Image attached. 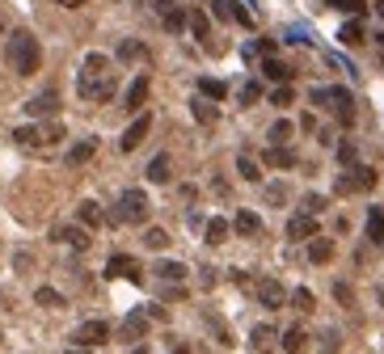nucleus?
Masks as SVG:
<instances>
[{
  "label": "nucleus",
  "mask_w": 384,
  "mask_h": 354,
  "mask_svg": "<svg viewBox=\"0 0 384 354\" xmlns=\"http://www.w3.org/2000/svg\"><path fill=\"white\" fill-rule=\"evenodd\" d=\"M55 4H64V9H81L85 0H55Z\"/></svg>",
  "instance_id": "nucleus-49"
},
{
  "label": "nucleus",
  "mask_w": 384,
  "mask_h": 354,
  "mask_svg": "<svg viewBox=\"0 0 384 354\" xmlns=\"http://www.w3.org/2000/svg\"><path fill=\"white\" fill-rule=\"evenodd\" d=\"M148 211H152V203H148L144 190H123V194H118V211H114V220L118 223H144Z\"/></svg>",
  "instance_id": "nucleus-3"
},
{
  "label": "nucleus",
  "mask_w": 384,
  "mask_h": 354,
  "mask_svg": "<svg viewBox=\"0 0 384 354\" xmlns=\"http://www.w3.org/2000/svg\"><path fill=\"white\" fill-rule=\"evenodd\" d=\"M34 300H39L43 308H64V295H59L55 287H39V291H34Z\"/></svg>",
  "instance_id": "nucleus-39"
},
{
  "label": "nucleus",
  "mask_w": 384,
  "mask_h": 354,
  "mask_svg": "<svg viewBox=\"0 0 384 354\" xmlns=\"http://www.w3.org/2000/svg\"><path fill=\"white\" fill-rule=\"evenodd\" d=\"M68 354H89V350H81V346H76V350H68Z\"/></svg>",
  "instance_id": "nucleus-52"
},
{
  "label": "nucleus",
  "mask_w": 384,
  "mask_h": 354,
  "mask_svg": "<svg viewBox=\"0 0 384 354\" xmlns=\"http://www.w3.org/2000/svg\"><path fill=\"white\" fill-rule=\"evenodd\" d=\"M380 300H384V291H380Z\"/></svg>",
  "instance_id": "nucleus-55"
},
{
  "label": "nucleus",
  "mask_w": 384,
  "mask_h": 354,
  "mask_svg": "<svg viewBox=\"0 0 384 354\" xmlns=\"http://www.w3.org/2000/svg\"><path fill=\"white\" fill-rule=\"evenodd\" d=\"M266 203H288V186H271L266 190Z\"/></svg>",
  "instance_id": "nucleus-47"
},
{
  "label": "nucleus",
  "mask_w": 384,
  "mask_h": 354,
  "mask_svg": "<svg viewBox=\"0 0 384 354\" xmlns=\"http://www.w3.org/2000/svg\"><path fill=\"white\" fill-rule=\"evenodd\" d=\"M325 207H330V203H325V194H304V207H300V211H304V216H313V220H317V216H321V211H325Z\"/></svg>",
  "instance_id": "nucleus-40"
},
{
  "label": "nucleus",
  "mask_w": 384,
  "mask_h": 354,
  "mask_svg": "<svg viewBox=\"0 0 384 354\" xmlns=\"http://www.w3.org/2000/svg\"><path fill=\"white\" fill-rule=\"evenodd\" d=\"M55 110H59V93H55V88H47V93H39V97L26 101V114H34V118H47Z\"/></svg>",
  "instance_id": "nucleus-12"
},
{
  "label": "nucleus",
  "mask_w": 384,
  "mask_h": 354,
  "mask_svg": "<svg viewBox=\"0 0 384 354\" xmlns=\"http://www.w3.org/2000/svg\"><path fill=\"white\" fill-rule=\"evenodd\" d=\"M173 354H191V350H186V346H178V350H173Z\"/></svg>",
  "instance_id": "nucleus-51"
},
{
  "label": "nucleus",
  "mask_w": 384,
  "mask_h": 354,
  "mask_svg": "<svg viewBox=\"0 0 384 354\" xmlns=\"http://www.w3.org/2000/svg\"><path fill=\"white\" fill-rule=\"evenodd\" d=\"M237 173L245 177V181H262V165H258L249 152H241V156H237Z\"/></svg>",
  "instance_id": "nucleus-34"
},
{
  "label": "nucleus",
  "mask_w": 384,
  "mask_h": 354,
  "mask_svg": "<svg viewBox=\"0 0 384 354\" xmlns=\"http://www.w3.org/2000/svg\"><path fill=\"white\" fill-rule=\"evenodd\" d=\"M191 114L198 118V123H203V127H211V123L220 118V110H216V106H211L207 97H194V101H191Z\"/></svg>",
  "instance_id": "nucleus-25"
},
{
  "label": "nucleus",
  "mask_w": 384,
  "mask_h": 354,
  "mask_svg": "<svg viewBox=\"0 0 384 354\" xmlns=\"http://www.w3.org/2000/svg\"><path fill=\"white\" fill-rule=\"evenodd\" d=\"M368 241H372V245H384V211L380 207L368 211Z\"/></svg>",
  "instance_id": "nucleus-30"
},
{
  "label": "nucleus",
  "mask_w": 384,
  "mask_h": 354,
  "mask_svg": "<svg viewBox=\"0 0 384 354\" xmlns=\"http://www.w3.org/2000/svg\"><path fill=\"white\" fill-rule=\"evenodd\" d=\"M106 274H110V278H131V283L144 278V270H140V262H136L131 253H114V258L106 262Z\"/></svg>",
  "instance_id": "nucleus-9"
},
{
  "label": "nucleus",
  "mask_w": 384,
  "mask_h": 354,
  "mask_svg": "<svg viewBox=\"0 0 384 354\" xmlns=\"http://www.w3.org/2000/svg\"><path fill=\"white\" fill-rule=\"evenodd\" d=\"M161 283H169V287H178L182 278H186V266L182 262H156V270H152Z\"/></svg>",
  "instance_id": "nucleus-20"
},
{
  "label": "nucleus",
  "mask_w": 384,
  "mask_h": 354,
  "mask_svg": "<svg viewBox=\"0 0 384 354\" xmlns=\"http://www.w3.org/2000/svg\"><path fill=\"white\" fill-rule=\"evenodd\" d=\"M288 236L291 241H313V236H317V220L304 216V211H295V216L288 220Z\"/></svg>",
  "instance_id": "nucleus-13"
},
{
  "label": "nucleus",
  "mask_w": 384,
  "mask_h": 354,
  "mask_svg": "<svg viewBox=\"0 0 384 354\" xmlns=\"http://www.w3.org/2000/svg\"><path fill=\"white\" fill-rule=\"evenodd\" d=\"M0 342H4V333H0Z\"/></svg>",
  "instance_id": "nucleus-54"
},
{
  "label": "nucleus",
  "mask_w": 384,
  "mask_h": 354,
  "mask_svg": "<svg viewBox=\"0 0 384 354\" xmlns=\"http://www.w3.org/2000/svg\"><path fill=\"white\" fill-rule=\"evenodd\" d=\"M262 76H266V81L288 85V81H291V68H288V64H279V59H266V64H262Z\"/></svg>",
  "instance_id": "nucleus-32"
},
{
  "label": "nucleus",
  "mask_w": 384,
  "mask_h": 354,
  "mask_svg": "<svg viewBox=\"0 0 384 354\" xmlns=\"http://www.w3.org/2000/svg\"><path fill=\"white\" fill-rule=\"evenodd\" d=\"M228 232H233V223H228V220H220V216H216V220H207V228H203L207 245H224V241H228Z\"/></svg>",
  "instance_id": "nucleus-24"
},
{
  "label": "nucleus",
  "mask_w": 384,
  "mask_h": 354,
  "mask_svg": "<svg viewBox=\"0 0 384 354\" xmlns=\"http://www.w3.org/2000/svg\"><path fill=\"white\" fill-rule=\"evenodd\" d=\"M131 354H152V350H148V346H136V350H131Z\"/></svg>",
  "instance_id": "nucleus-50"
},
{
  "label": "nucleus",
  "mask_w": 384,
  "mask_h": 354,
  "mask_svg": "<svg viewBox=\"0 0 384 354\" xmlns=\"http://www.w3.org/2000/svg\"><path fill=\"white\" fill-rule=\"evenodd\" d=\"M51 236H55L59 245H68V249H81V253H85V249L94 245V241H89V232H85L81 223H59V228H55Z\"/></svg>",
  "instance_id": "nucleus-10"
},
{
  "label": "nucleus",
  "mask_w": 384,
  "mask_h": 354,
  "mask_svg": "<svg viewBox=\"0 0 384 354\" xmlns=\"http://www.w3.org/2000/svg\"><path fill=\"white\" fill-rule=\"evenodd\" d=\"M304 346H308V333H304V325H291L288 333H283V350H288V354H304Z\"/></svg>",
  "instance_id": "nucleus-26"
},
{
  "label": "nucleus",
  "mask_w": 384,
  "mask_h": 354,
  "mask_svg": "<svg viewBox=\"0 0 384 354\" xmlns=\"http://www.w3.org/2000/svg\"><path fill=\"white\" fill-rule=\"evenodd\" d=\"M330 258H334V241H325V236H313V241H308V262L325 266Z\"/></svg>",
  "instance_id": "nucleus-21"
},
{
  "label": "nucleus",
  "mask_w": 384,
  "mask_h": 354,
  "mask_svg": "<svg viewBox=\"0 0 384 354\" xmlns=\"http://www.w3.org/2000/svg\"><path fill=\"white\" fill-rule=\"evenodd\" d=\"M380 173L372 165H355L346 173H338V194H363V190H376Z\"/></svg>",
  "instance_id": "nucleus-4"
},
{
  "label": "nucleus",
  "mask_w": 384,
  "mask_h": 354,
  "mask_svg": "<svg viewBox=\"0 0 384 354\" xmlns=\"http://www.w3.org/2000/svg\"><path fill=\"white\" fill-rule=\"evenodd\" d=\"M291 101H295V88L291 85H279L275 93H271V106H291Z\"/></svg>",
  "instance_id": "nucleus-46"
},
{
  "label": "nucleus",
  "mask_w": 384,
  "mask_h": 354,
  "mask_svg": "<svg viewBox=\"0 0 384 354\" xmlns=\"http://www.w3.org/2000/svg\"><path fill=\"white\" fill-rule=\"evenodd\" d=\"M118 59H127V64H136V59H148V46L136 43V39H123V43H118Z\"/></svg>",
  "instance_id": "nucleus-33"
},
{
  "label": "nucleus",
  "mask_w": 384,
  "mask_h": 354,
  "mask_svg": "<svg viewBox=\"0 0 384 354\" xmlns=\"http://www.w3.org/2000/svg\"><path fill=\"white\" fill-rule=\"evenodd\" d=\"M72 342H76L81 350H94L101 342H110V325H106V320H85V325L72 333Z\"/></svg>",
  "instance_id": "nucleus-7"
},
{
  "label": "nucleus",
  "mask_w": 384,
  "mask_h": 354,
  "mask_svg": "<svg viewBox=\"0 0 384 354\" xmlns=\"http://www.w3.org/2000/svg\"><path fill=\"white\" fill-rule=\"evenodd\" d=\"M334 295H338V300H342V304H350V300H355V295H350V287H346V283H338V287H334Z\"/></svg>",
  "instance_id": "nucleus-48"
},
{
  "label": "nucleus",
  "mask_w": 384,
  "mask_h": 354,
  "mask_svg": "<svg viewBox=\"0 0 384 354\" xmlns=\"http://www.w3.org/2000/svg\"><path fill=\"white\" fill-rule=\"evenodd\" d=\"M76 93L85 101H110L114 97V64H110V55H101V51L85 55L81 76H76Z\"/></svg>",
  "instance_id": "nucleus-1"
},
{
  "label": "nucleus",
  "mask_w": 384,
  "mask_h": 354,
  "mask_svg": "<svg viewBox=\"0 0 384 354\" xmlns=\"http://www.w3.org/2000/svg\"><path fill=\"white\" fill-rule=\"evenodd\" d=\"M94 152H97V139H81V143H72V148H68V165L76 169V165L94 161Z\"/></svg>",
  "instance_id": "nucleus-22"
},
{
  "label": "nucleus",
  "mask_w": 384,
  "mask_h": 354,
  "mask_svg": "<svg viewBox=\"0 0 384 354\" xmlns=\"http://www.w3.org/2000/svg\"><path fill=\"white\" fill-rule=\"evenodd\" d=\"M216 4V17H224V21H241V26H249L253 17H249V9L237 4V0H211Z\"/></svg>",
  "instance_id": "nucleus-15"
},
{
  "label": "nucleus",
  "mask_w": 384,
  "mask_h": 354,
  "mask_svg": "<svg viewBox=\"0 0 384 354\" xmlns=\"http://www.w3.org/2000/svg\"><path fill=\"white\" fill-rule=\"evenodd\" d=\"M123 342H144V333H148V312H131L127 320H123Z\"/></svg>",
  "instance_id": "nucleus-16"
},
{
  "label": "nucleus",
  "mask_w": 384,
  "mask_h": 354,
  "mask_svg": "<svg viewBox=\"0 0 384 354\" xmlns=\"http://www.w3.org/2000/svg\"><path fill=\"white\" fill-rule=\"evenodd\" d=\"M291 135H295V127H291L288 118H279V123H275V127L266 131V139H271V148H288Z\"/></svg>",
  "instance_id": "nucleus-27"
},
{
  "label": "nucleus",
  "mask_w": 384,
  "mask_h": 354,
  "mask_svg": "<svg viewBox=\"0 0 384 354\" xmlns=\"http://www.w3.org/2000/svg\"><path fill=\"white\" fill-rule=\"evenodd\" d=\"M233 228H237L241 236H262V220H258L253 211H237V220H233Z\"/></svg>",
  "instance_id": "nucleus-28"
},
{
  "label": "nucleus",
  "mask_w": 384,
  "mask_h": 354,
  "mask_svg": "<svg viewBox=\"0 0 384 354\" xmlns=\"http://www.w3.org/2000/svg\"><path fill=\"white\" fill-rule=\"evenodd\" d=\"M4 64H9L17 76H34V72L43 68V46H39V39H34L30 30H13V34L4 39Z\"/></svg>",
  "instance_id": "nucleus-2"
},
{
  "label": "nucleus",
  "mask_w": 384,
  "mask_h": 354,
  "mask_svg": "<svg viewBox=\"0 0 384 354\" xmlns=\"http://www.w3.org/2000/svg\"><path fill=\"white\" fill-rule=\"evenodd\" d=\"M321 354H342V333H338V329H325V333H321Z\"/></svg>",
  "instance_id": "nucleus-42"
},
{
  "label": "nucleus",
  "mask_w": 384,
  "mask_h": 354,
  "mask_svg": "<svg viewBox=\"0 0 384 354\" xmlns=\"http://www.w3.org/2000/svg\"><path fill=\"white\" fill-rule=\"evenodd\" d=\"M13 139H17L21 148H51V143L64 139V127H59V123H47V127H17Z\"/></svg>",
  "instance_id": "nucleus-5"
},
{
  "label": "nucleus",
  "mask_w": 384,
  "mask_h": 354,
  "mask_svg": "<svg viewBox=\"0 0 384 354\" xmlns=\"http://www.w3.org/2000/svg\"><path fill=\"white\" fill-rule=\"evenodd\" d=\"M330 4H334L338 13H350V17H355V21H359V13H363V9H368V0H330Z\"/></svg>",
  "instance_id": "nucleus-44"
},
{
  "label": "nucleus",
  "mask_w": 384,
  "mask_h": 354,
  "mask_svg": "<svg viewBox=\"0 0 384 354\" xmlns=\"http://www.w3.org/2000/svg\"><path fill=\"white\" fill-rule=\"evenodd\" d=\"M224 93H228L224 81H211V76H203V81H198V97H207V101H220Z\"/></svg>",
  "instance_id": "nucleus-35"
},
{
  "label": "nucleus",
  "mask_w": 384,
  "mask_h": 354,
  "mask_svg": "<svg viewBox=\"0 0 384 354\" xmlns=\"http://www.w3.org/2000/svg\"><path fill=\"white\" fill-rule=\"evenodd\" d=\"M258 97H262V85H258V81H245V85H241V106H253Z\"/></svg>",
  "instance_id": "nucleus-45"
},
{
  "label": "nucleus",
  "mask_w": 384,
  "mask_h": 354,
  "mask_svg": "<svg viewBox=\"0 0 384 354\" xmlns=\"http://www.w3.org/2000/svg\"><path fill=\"white\" fill-rule=\"evenodd\" d=\"M148 181H156V186H165V181H169V173H173V165H169V156H165V152H161V156H152V161H148Z\"/></svg>",
  "instance_id": "nucleus-19"
},
{
  "label": "nucleus",
  "mask_w": 384,
  "mask_h": 354,
  "mask_svg": "<svg viewBox=\"0 0 384 354\" xmlns=\"http://www.w3.org/2000/svg\"><path fill=\"white\" fill-rule=\"evenodd\" d=\"M338 43H346V46H359V43H363V26H359V21L350 17V21H346V26L338 30Z\"/></svg>",
  "instance_id": "nucleus-36"
},
{
  "label": "nucleus",
  "mask_w": 384,
  "mask_h": 354,
  "mask_svg": "<svg viewBox=\"0 0 384 354\" xmlns=\"http://www.w3.org/2000/svg\"><path fill=\"white\" fill-rule=\"evenodd\" d=\"M266 165H271V169H295L300 156H295L291 148H266Z\"/></svg>",
  "instance_id": "nucleus-18"
},
{
  "label": "nucleus",
  "mask_w": 384,
  "mask_h": 354,
  "mask_svg": "<svg viewBox=\"0 0 384 354\" xmlns=\"http://www.w3.org/2000/svg\"><path fill=\"white\" fill-rule=\"evenodd\" d=\"M338 165H346V169H355V165H359V148H355L350 139L338 148Z\"/></svg>",
  "instance_id": "nucleus-43"
},
{
  "label": "nucleus",
  "mask_w": 384,
  "mask_h": 354,
  "mask_svg": "<svg viewBox=\"0 0 384 354\" xmlns=\"http://www.w3.org/2000/svg\"><path fill=\"white\" fill-rule=\"evenodd\" d=\"M148 131H152V114H136V123L123 131V139H118V152H136L140 143L148 139Z\"/></svg>",
  "instance_id": "nucleus-8"
},
{
  "label": "nucleus",
  "mask_w": 384,
  "mask_h": 354,
  "mask_svg": "<svg viewBox=\"0 0 384 354\" xmlns=\"http://www.w3.org/2000/svg\"><path fill=\"white\" fill-rule=\"evenodd\" d=\"M0 39H9V34H4V21H0Z\"/></svg>",
  "instance_id": "nucleus-53"
},
{
  "label": "nucleus",
  "mask_w": 384,
  "mask_h": 354,
  "mask_svg": "<svg viewBox=\"0 0 384 354\" xmlns=\"http://www.w3.org/2000/svg\"><path fill=\"white\" fill-rule=\"evenodd\" d=\"M186 30H191L194 39H211V17H207L203 9H191V21H186Z\"/></svg>",
  "instance_id": "nucleus-29"
},
{
  "label": "nucleus",
  "mask_w": 384,
  "mask_h": 354,
  "mask_svg": "<svg viewBox=\"0 0 384 354\" xmlns=\"http://www.w3.org/2000/svg\"><path fill=\"white\" fill-rule=\"evenodd\" d=\"M338 123H342V127H350V123H355V97H350V88H346V93H342V101H338Z\"/></svg>",
  "instance_id": "nucleus-37"
},
{
  "label": "nucleus",
  "mask_w": 384,
  "mask_h": 354,
  "mask_svg": "<svg viewBox=\"0 0 384 354\" xmlns=\"http://www.w3.org/2000/svg\"><path fill=\"white\" fill-rule=\"evenodd\" d=\"M249 346L258 354H271L275 346H279V333L271 329V325H253V333H249Z\"/></svg>",
  "instance_id": "nucleus-14"
},
{
  "label": "nucleus",
  "mask_w": 384,
  "mask_h": 354,
  "mask_svg": "<svg viewBox=\"0 0 384 354\" xmlns=\"http://www.w3.org/2000/svg\"><path fill=\"white\" fill-rule=\"evenodd\" d=\"M253 291H258L262 308H283V300H288V291H283V283H279V278H258V283H253Z\"/></svg>",
  "instance_id": "nucleus-11"
},
{
  "label": "nucleus",
  "mask_w": 384,
  "mask_h": 354,
  "mask_svg": "<svg viewBox=\"0 0 384 354\" xmlns=\"http://www.w3.org/2000/svg\"><path fill=\"white\" fill-rule=\"evenodd\" d=\"M144 101H148V76H136L131 88H127V97H123V106H127L131 114H136V110L144 114Z\"/></svg>",
  "instance_id": "nucleus-17"
},
{
  "label": "nucleus",
  "mask_w": 384,
  "mask_h": 354,
  "mask_svg": "<svg viewBox=\"0 0 384 354\" xmlns=\"http://www.w3.org/2000/svg\"><path fill=\"white\" fill-rule=\"evenodd\" d=\"M291 308L295 312H313L317 308V295H313L308 287H300V291H291Z\"/></svg>",
  "instance_id": "nucleus-38"
},
{
  "label": "nucleus",
  "mask_w": 384,
  "mask_h": 354,
  "mask_svg": "<svg viewBox=\"0 0 384 354\" xmlns=\"http://www.w3.org/2000/svg\"><path fill=\"white\" fill-rule=\"evenodd\" d=\"M76 220H81L85 232H94V228H101L106 216H101V207H97V203H81V207H76Z\"/></svg>",
  "instance_id": "nucleus-23"
},
{
  "label": "nucleus",
  "mask_w": 384,
  "mask_h": 354,
  "mask_svg": "<svg viewBox=\"0 0 384 354\" xmlns=\"http://www.w3.org/2000/svg\"><path fill=\"white\" fill-rule=\"evenodd\" d=\"M152 9H156V17L165 21V30H169V34H182V30H186V21H191V13H186L178 0H152Z\"/></svg>",
  "instance_id": "nucleus-6"
},
{
  "label": "nucleus",
  "mask_w": 384,
  "mask_h": 354,
  "mask_svg": "<svg viewBox=\"0 0 384 354\" xmlns=\"http://www.w3.org/2000/svg\"><path fill=\"white\" fill-rule=\"evenodd\" d=\"M342 93L346 88H313V106H325V110H338V101H342Z\"/></svg>",
  "instance_id": "nucleus-31"
},
{
  "label": "nucleus",
  "mask_w": 384,
  "mask_h": 354,
  "mask_svg": "<svg viewBox=\"0 0 384 354\" xmlns=\"http://www.w3.org/2000/svg\"><path fill=\"white\" fill-rule=\"evenodd\" d=\"M144 245H148V249H156V253H161V249L169 245V232H165V228H148V232H144Z\"/></svg>",
  "instance_id": "nucleus-41"
}]
</instances>
